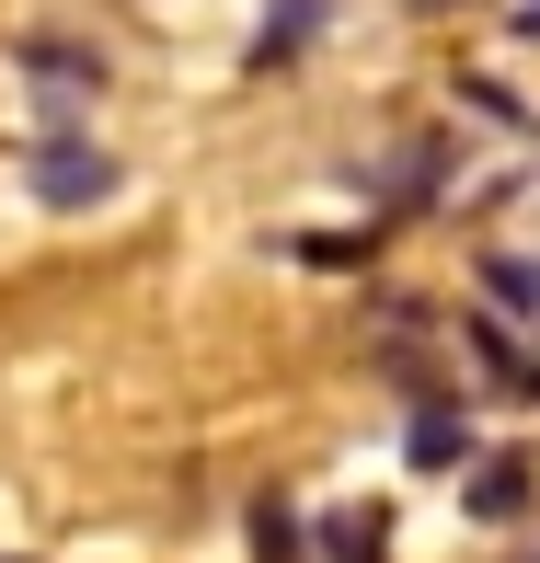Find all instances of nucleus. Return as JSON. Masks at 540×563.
I'll list each match as a JSON object with an SVG mask.
<instances>
[{
    "instance_id": "nucleus-1",
    "label": "nucleus",
    "mask_w": 540,
    "mask_h": 563,
    "mask_svg": "<svg viewBox=\"0 0 540 563\" xmlns=\"http://www.w3.org/2000/svg\"><path fill=\"white\" fill-rule=\"evenodd\" d=\"M472 345L495 356V368H518L529 391H540V253H495V265H483Z\"/></svg>"
},
{
    "instance_id": "nucleus-2",
    "label": "nucleus",
    "mask_w": 540,
    "mask_h": 563,
    "mask_svg": "<svg viewBox=\"0 0 540 563\" xmlns=\"http://www.w3.org/2000/svg\"><path fill=\"white\" fill-rule=\"evenodd\" d=\"M104 185H115L104 150H46V196H58V208H81V196H104Z\"/></svg>"
},
{
    "instance_id": "nucleus-3",
    "label": "nucleus",
    "mask_w": 540,
    "mask_h": 563,
    "mask_svg": "<svg viewBox=\"0 0 540 563\" xmlns=\"http://www.w3.org/2000/svg\"><path fill=\"white\" fill-rule=\"evenodd\" d=\"M529 35H540V0H529Z\"/></svg>"
}]
</instances>
